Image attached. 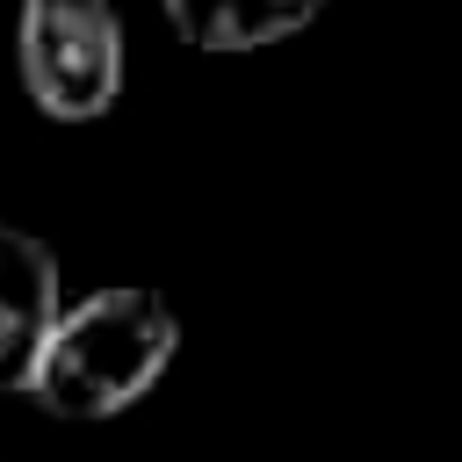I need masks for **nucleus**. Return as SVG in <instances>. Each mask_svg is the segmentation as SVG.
I'll return each instance as SVG.
<instances>
[{
	"label": "nucleus",
	"mask_w": 462,
	"mask_h": 462,
	"mask_svg": "<svg viewBox=\"0 0 462 462\" xmlns=\"http://www.w3.org/2000/svg\"><path fill=\"white\" fill-rule=\"evenodd\" d=\"M173 354H180V318L159 289H130V282L94 289L58 310L43 361L29 375V397L51 419L94 426V419L144 404L159 390V375L173 368Z\"/></svg>",
	"instance_id": "f257e3e1"
},
{
	"label": "nucleus",
	"mask_w": 462,
	"mask_h": 462,
	"mask_svg": "<svg viewBox=\"0 0 462 462\" xmlns=\"http://www.w3.org/2000/svg\"><path fill=\"white\" fill-rule=\"evenodd\" d=\"M123 14L116 0H22L14 65L51 123H94L123 94Z\"/></svg>",
	"instance_id": "f03ea898"
},
{
	"label": "nucleus",
	"mask_w": 462,
	"mask_h": 462,
	"mask_svg": "<svg viewBox=\"0 0 462 462\" xmlns=\"http://www.w3.org/2000/svg\"><path fill=\"white\" fill-rule=\"evenodd\" d=\"M65 310V282H58V253L22 231L0 224V390L29 397V375L43 361V339Z\"/></svg>",
	"instance_id": "7ed1b4c3"
},
{
	"label": "nucleus",
	"mask_w": 462,
	"mask_h": 462,
	"mask_svg": "<svg viewBox=\"0 0 462 462\" xmlns=\"http://www.w3.org/2000/svg\"><path fill=\"white\" fill-rule=\"evenodd\" d=\"M173 36L195 51H267L303 36L325 7L318 0H159Z\"/></svg>",
	"instance_id": "20e7f679"
},
{
	"label": "nucleus",
	"mask_w": 462,
	"mask_h": 462,
	"mask_svg": "<svg viewBox=\"0 0 462 462\" xmlns=\"http://www.w3.org/2000/svg\"><path fill=\"white\" fill-rule=\"evenodd\" d=\"M318 7H325V0H318Z\"/></svg>",
	"instance_id": "39448f33"
}]
</instances>
